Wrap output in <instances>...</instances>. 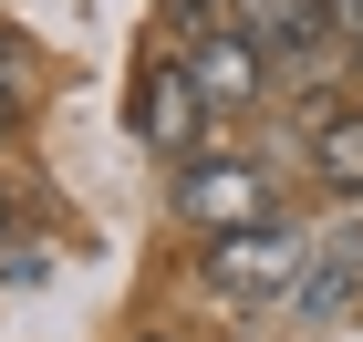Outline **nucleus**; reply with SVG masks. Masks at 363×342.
Returning <instances> with one entry per match:
<instances>
[{
    "label": "nucleus",
    "instance_id": "f257e3e1",
    "mask_svg": "<svg viewBox=\"0 0 363 342\" xmlns=\"http://www.w3.org/2000/svg\"><path fill=\"white\" fill-rule=\"evenodd\" d=\"M208 280L228 290V301H291L311 270V239L291 218H259V228H228V239H208V259H197Z\"/></svg>",
    "mask_w": 363,
    "mask_h": 342
},
{
    "label": "nucleus",
    "instance_id": "f03ea898",
    "mask_svg": "<svg viewBox=\"0 0 363 342\" xmlns=\"http://www.w3.org/2000/svg\"><path fill=\"white\" fill-rule=\"evenodd\" d=\"M177 207H187V228L228 239V228H259V218H270V176H259L250 156H187Z\"/></svg>",
    "mask_w": 363,
    "mask_h": 342
},
{
    "label": "nucleus",
    "instance_id": "7ed1b4c3",
    "mask_svg": "<svg viewBox=\"0 0 363 342\" xmlns=\"http://www.w3.org/2000/svg\"><path fill=\"white\" fill-rule=\"evenodd\" d=\"M259 73H270V52H259L239 21L208 31V42H187V84H197L208 114H250V104H259Z\"/></svg>",
    "mask_w": 363,
    "mask_h": 342
},
{
    "label": "nucleus",
    "instance_id": "20e7f679",
    "mask_svg": "<svg viewBox=\"0 0 363 342\" xmlns=\"http://www.w3.org/2000/svg\"><path fill=\"white\" fill-rule=\"evenodd\" d=\"M135 135L156 145V156H197V135H208V104H197L187 62H156L135 84Z\"/></svg>",
    "mask_w": 363,
    "mask_h": 342
},
{
    "label": "nucleus",
    "instance_id": "39448f33",
    "mask_svg": "<svg viewBox=\"0 0 363 342\" xmlns=\"http://www.w3.org/2000/svg\"><path fill=\"white\" fill-rule=\"evenodd\" d=\"M353 290H363V218H342L333 239H311V270H301V290H291V312L333 321V312H353Z\"/></svg>",
    "mask_w": 363,
    "mask_h": 342
},
{
    "label": "nucleus",
    "instance_id": "423d86ee",
    "mask_svg": "<svg viewBox=\"0 0 363 342\" xmlns=\"http://www.w3.org/2000/svg\"><path fill=\"white\" fill-rule=\"evenodd\" d=\"M228 21L250 31L270 62H291V52H311V42L333 31V0H228Z\"/></svg>",
    "mask_w": 363,
    "mask_h": 342
},
{
    "label": "nucleus",
    "instance_id": "0eeeda50",
    "mask_svg": "<svg viewBox=\"0 0 363 342\" xmlns=\"http://www.w3.org/2000/svg\"><path fill=\"white\" fill-rule=\"evenodd\" d=\"M311 166L333 176V187H363V104H342V114L311 125Z\"/></svg>",
    "mask_w": 363,
    "mask_h": 342
},
{
    "label": "nucleus",
    "instance_id": "6e6552de",
    "mask_svg": "<svg viewBox=\"0 0 363 342\" xmlns=\"http://www.w3.org/2000/svg\"><path fill=\"white\" fill-rule=\"evenodd\" d=\"M52 280V239H31V228H0V290H31Z\"/></svg>",
    "mask_w": 363,
    "mask_h": 342
},
{
    "label": "nucleus",
    "instance_id": "1a4fd4ad",
    "mask_svg": "<svg viewBox=\"0 0 363 342\" xmlns=\"http://www.w3.org/2000/svg\"><path fill=\"white\" fill-rule=\"evenodd\" d=\"M21 114H31V52H21V42H0V135H11Z\"/></svg>",
    "mask_w": 363,
    "mask_h": 342
},
{
    "label": "nucleus",
    "instance_id": "9d476101",
    "mask_svg": "<svg viewBox=\"0 0 363 342\" xmlns=\"http://www.w3.org/2000/svg\"><path fill=\"white\" fill-rule=\"evenodd\" d=\"M167 31L177 42H208V31H228V0H167Z\"/></svg>",
    "mask_w": 363,
    "mask_h": 342
},
{
    "label": "nucleus",
    "instance_id": "9b49d317",
    "mask_svg": "<svg viewBox=\"0 0 363 342\" xmlns=\"http://www.w3.org/2000/svg\"><path fill=\"white\" fill-rule=\"evenodd\" d=\"M353 62H363V42H353Z\"/></svg>",
    "mask_w": 363,
    "mask_h": 342
}]
</instances>
